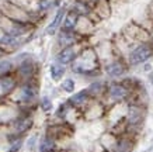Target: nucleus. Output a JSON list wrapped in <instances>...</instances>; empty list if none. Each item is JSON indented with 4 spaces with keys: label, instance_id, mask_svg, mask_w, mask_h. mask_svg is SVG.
I'll use <instances>...</instances> for the list:
<instances>
[{
    "label": "nucleus",
    "instance_id": "nucleus-21",
    "mask_svg": "<svg viewBox=\"0 0 153 152\" xmlns=\"http://www.w3.org/2000/svg\"><path fill=\"white\" fill-rule=\"evenodd\" d=\"M56 3H58V0H41L39 9L41 10H48V9H51L52 6H55Z\"/></svg>",
    "mask_w": 153,
    "mask_h": 152
},
{
    "label": "nucleus",
    "instance_id": "nucleus-10",
    "mask_svg": "<svg viewBox=\"0 0 153 152\" xmlns=\"http://www.w3.org/2000/svg\"><path fill=\"white\" fill-rule=\"evenodd\" d=\"M63 17H65V9H59V10H58V13L55 14L53 20H52V23L49 24V27L47 28L48 34H53V32L56 31V28L60 25V23H62V19H63Z\"/></svg>",
    "mask_w": 153,
    "mask_h": 152
},
{
    "label": "nucleus",
    "instance_id": "nucleus-4",
    "mask_svg": "<svg viewBox=\"0 0 153 152\" xmlns=\"http://www.w3.org/2000/svg\"><path fill=\"white\" fill-rule=\"evenodd\" d=\"M76 58H77V52L74 49V46L69 45V46H65V48L56 55V62L65 66V65L73 64V61L76 59Z\"/></svg>",
    "mask_w": 153,
    "mask_h": 152
},
{
    "label": "nucleus",
    "instance_id": "nucleus-7",
    "mask_svg": "<svg viewBox=\"0 0 153 152\" xmlns=\"http://www.w3.org/2000/svg\"><path fill=\"white\" fill-rule=\"evenodd\" d=\"M108 94H110V97L114 99V100H121V99H124V97L128 94V90H126V88H124L122 85L114 83V85H111L110 89H108Z\"/></svg>",
    "mask_w": 153,
    "mask_h": 152
},
{
    "label": "nucleus",
    "instance_id": "nucleus-13",
    "mask_svg": "<svg viewBox=\"0 0 153 152\" xmlns=\"http://www.w3.org/2000/svg\"><path fill=\"white\" fill-rule=\"evenodd\" d=\"M74 42V37H73V31H60V35H59V44L60 45L65 46H69V45H73Z\"/></svg>",
    "mask_w": 153,
    "mask_h": 152
},
{
    "label": "nucleus",
    "instance_id": "nucleus-8",
    "mask_svg": "<svg viewBox=\"0 0 153 152\" xmlns=\"http://www.w3.org/2000/svg\"><path fill=\"white\" fill-rule=\"evenodd\" d=\"M77 20H79V16L74 13L73 10L69 11V13L66 14V17H65V21H63L62 30H63V31H73L74 27H76V24H77Z\"/></svg>",
    "mask_w": 153,
    "mask_h": 152
},
{
    "label": "nucleus",
    "instance_id": "nucleus-12",
    "mask_svg": "<svg viewBox=\"0 0 153 152\" xmlns=\"http://www.w3.org/2000/svg\"><path fill=\"white\" fill-rule=\"evenodd\" d=\"M49 73H51V78L55 80V82H58V80H60L62 79V76H63V73H65V68H63V65L60 64H52L51 68H49Z\"/></svg>",
    "mask_w": 153,
    "mask_h": 152
},
{
    "label": "nucleus",
    "instance_id": "nucleus-1",
    "mask_svg": "<svg viewBox=\"0 0 153 152\" xmlns=\"http://www.w3.org/2000/svg\"><path fill=\"white\" fill-rule=\"evenodd\" d=\"M153 54V49L152 46L148 45V44H142L139 45L138 48H135L129 55V61L132 65H138V64H142L145 61H148Z\"/></svg>",
    "mask_w": 153,
    "mask_h": 152
},
{
    "label": "nucleus",
    "instance_id": "nucleus-15",
    "mask_svg": "<svg viewBox=\"0 0 153 152\" xmlns=\"http://www.w3.org/2000/svg\"><path fill=\"white\" fill-rule=\"evenodd\" d=\"M17 40H19V37H16V35H11V34H4L3 37L0 38V45L14 46L16 44H17Z\"/></svg>",
    "mask_w": 153,
    "mask_h": 152
},
{
    "label": "nucleus",
    "instance_id": "nucleus-11",
    "mask_svg": "<svg viewBox=\"0 0 153 152\" xmlns=\"http://www.w3.org/2000/svg\"><path fill=\"white\" fill-rule=\"evenodd\" d=\"M105 70L110 76H120V75H122L125 72V66L121 62H112V64L107 65Z\"/></svg>",
    "mask_w": 153,
    "mask_h": 152
},
{
    "label": "nucleus",
    "instance_id": "nucleus-6",
    "mask_svg": "<svg viewBox=\"0 0 153 152\" xmlns=\"http://www.w3.org/2000/svg\"><path fill=\"white\" fill-rule=\"evenodd\" d=\"M34 72H35L34 64L33 62H30V61H24V62H21V65L17 68V76H19V78H23L25 82H28L30 79L33 78Z\"/></svg>",
    "mask_w": 153,
    "mask_h": 152
},
{
    "label": "nucleus",
    "instance_id": "nucleus-2",
    "mask_svg": "<svg viewBox=\"0 0 153 152\" xmlns=\"http://www.w3.org/2000/svg\"><path fill=\"white\" fill-rule=\"evenodd\" d=\"M17 92H19V94H20V101H23V103H30V101H33L38 94L37 88L30 82L23 83V85L17 89Z\"/></svg>",
    "mask_w": 153,
    "mask_h": 152
},
{
    "label": "nucleus",
    "instance_id": "nucleus-9",
    "mask_svg": "<svg viewBox=\"0 0 153 152\" xmlns=\"http://www.w3.org/2000/svg\"><path fill=\"white\" fill-rule=\"evenodd\" d=\"M31 124H33L31 118H28V117H20V118H17V120L14 121V128H16V133H19V134L25 133V131L31 127Z\"/></svg>",
    "mask_w": 153,
    "mask_h": 152
},
{
    "label": "nucleus",
    "instance_id": "nucleus-16",
    "mask_svg": "<svg viewBox=\"0 0 153 152\" xmlns=\"http://www.w3.org/2000/svg\"><path fill=\"white\" fill-rule=\"evenodd\" d=\"M13 70V64L10 61H0V76L9 75Z\"/></svg>",
    "mask_w": 153,
    "mask_h": 152
},
{
    "label": "nucleus",
    "instance_id": "nucleus-3",
    "mask_svg": "<svg viewBox=\"0 0 153 152\" xmlns=\"http://www.w3.org/2000/svg\"><path fill=\"white\" fill-rule=\"evenodd\" d=\"M16 86H17V80L10 73L4 75V76H0V99L11 94L14 92Z\"/></svg>",
    "mask_w": 153,
    "mask_h": 152
},
{
    "label": "nucleus",
    "instance_id": "nucleus-17",
    "mask_svg": "<svg viewBox=\"0 0 153 152\" xmlns=\"http://www.w3.org/2000/svg\"><path fill=\"white\" fill-rule=\"evenodd\" d=\"M73 11L77 14V16H80V14H88L90 13V9H88V6L86 4V3H83V1H77V3L74 4Z\"/></svg>",
    "mask_w": 153,
    "mask_h": 152
},
{
    "label": "nucleus",
    "instance_id": "nucleus-19",
    "mask_svg": "<svg viewBox=\"0 0 153 152\" xmlns=\"http://www.w3.org/2000/svg\"><path fill=\"white\" fill-rule=\"evenodd\" d=\"M60 88L63 89L66 93H73L74 90V80L73 79H65L62 85H60Z\"/></svg>",
    "mask_w": 153,
    "mask_h": 152
},
{
    "label": "nucleus",
    "instance_id": "nucleus-18",
    "mask_svg": "<svg viewBox=\"0 0 153 152\" xmlns=\"http://www.w3.org/2000/svg\"><path fill=\"white\" fill-rule=\"evenodd\" d=\"M53 147H55L53 139H52L51 137H45L44 141H42V144H41V151L42 152H49L53 149Z\"/></svg>",
    "mask_w": 153,
    "mask_h": 152
},
{
    "label": "nucleus",
    "instance_id": "nucleus-5",
    "mask_svg": "<svg viewBox=\"0 0 153 152\" xmlns=\"http://www.w3.org/2000/svg\"><path fill=\"white\" fill-rule=\"evenodd\" d=\"M91 97L88 94L87 89L86 90H80V92L74 93L72 97H69V100H68V104L72 107H76V109H79V107H83L88 100H90Z\"/></svg>",
    "mask_w": 153,
    "mask_h": 152
},
{
    "label": "nucleus",
    "instance_id": "nucleus-20",
    "mask_svg": "<svg viewBox=\"0 0 153 152\" xmlns=\"http://www.w3.org/2000/svg\"><path fill=\"white\" fill-rule=\"evenodd\" d=\"M41 109L44 111H51L52 110V101L48 96H44L41 99Z\"/></svg>",
    "mask_w": 153,
    "mask_h": 152
},
{
    "label": "nucleus",
    "instance_id": "nucleus-14",
    "mask_svg": "<svg viewBox=\"0 0 153 152\" xmlns=\"http://www.w3.org/2000/svg\"><path fill=\"white\" fill-rule=\"evenodd\" d=\"M128 118H129V123L131 124H136L142 120V109L140 107H129V111H128Z\"/></svg>",
    "mask_w": 153,
    "mask_h": 152
},
{
    "label": "nucleus",
    "instance_id": "nucleus-22",
    "mask_svg": "<svg viewBox=\"0 0 153 152\" xmlns=\"http://www.w3.org/2000/svg\"><path fill=\"white\" fill-rule=\"evenodd\" d=\"M4 55V49H3V48H1V46H0V58H1V56Z\"/></svg>",
    "mask_w": 153,
    "mask_h": 152
}]
</instances>
